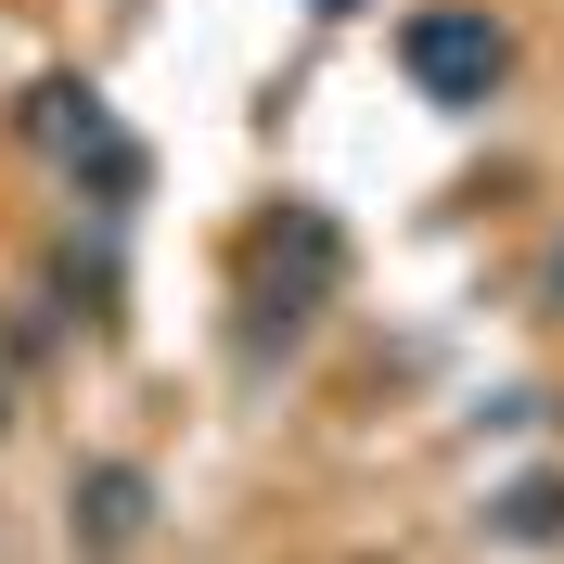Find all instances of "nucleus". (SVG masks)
<instances>
[{
  "instance_id": "2",
  "label": "nucleus",
  "mask_w": 564,
  "mask_h": 564,
  "mask_svg": "<svg viewBox=\"0 0 564 564\" xmlns=\"http://www.w3.org/2000/svg\"><path fill=\"white\" fill-rule=\"evenodd\" d=\"M90 527H104V539L141 527V475H90Z\"/></svg>"
},
{
  "instance_id": "1",
  "label": "nucleus",
  "mask_w": 564,
  "mask_h": 564,
  "mask_svg": "<svg viewBox=\"0 0 564 564\" xmlns=\"http://www.w3.org/2000/svg\"><path fill=\"white\" fill-rule=\"evenodd\" d=\"M411 65H423V90L475 104V90L500 77V26L488 13H411Z\"/></svg>"
},
{
  "instance_id": "3",
  "label": "nucleus",
  "mask_w": 564,
  "mask_h": 564,
  "mask_svg": "<svg viewBox=\"0 0 564 564\" xmlns=\"http://www.w3.org/2000/svg\"><path fill=\"white\" fill-rule=\"evenodd\" d=\"M500 527H513V539H552V527H564V488H513V500H500Z\"/></svg>"
}]
</instances>
